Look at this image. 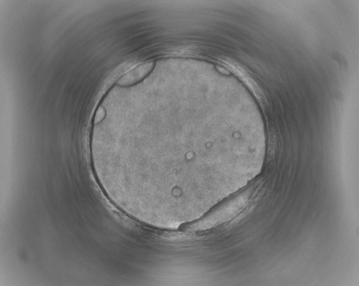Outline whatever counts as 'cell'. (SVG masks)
<instances>
[{
    "label": "cell",
    "mask_w": 359,
    "mask_h": 286,
    "mask_svg": "<svg viewBox=\"0 0 359 286\" xmlns=\"http://www.w3.org/2000/svg\"><path fill=\"white\" fill-rule=\"evenodd\" d=\"M154 66L155 62L152 60L136 66L119 78L116 84L122 87H131L138 84L151 73Z\"/></svg>",
    "instance_id": "6da1fadb"
},
{
    "label": "cell",
    "mask_w": 359,
    "mask_h": 286,
    "mask_svg": "<svg viewBox=\"0 0 359 286\" xmlns=\"http://www.w3.org/2000/svg\"><path fill=\"white\" fill-rule=\"evenodd\" d=\"M106 110L104 106H100L97 109L94 117V124L98 125L101 123L106 117Z\"/></svg>",
    "instance_id": "7a4b0ae2"
}]
</instances>
